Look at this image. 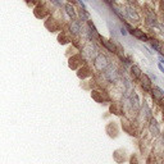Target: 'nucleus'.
Wrapping results in <instances>:
<instances>
[{"instance_id":"nucleus-15","label":"nucleus","mask_w":164,"mask_h":164,"mask_svg":"<svg viewBox=\"0 0 164 164\" xmlns=\"http://www.w3.org/2000/svg\"><path fill=\"white\" fill-rule=\"evenodd\" d=\"M159 63H160V64H164V55H160V54H159Z\"/></svg>"},{"instance_id":"nucleus-6","label":"nucleus","mask_w":164,"mask_h":164,"mask_svg":"<svg viewBox=\"0 0 164 164\" xmlns=\"http://www.w3.org/2000/svg\"><path fill=\"white\" fill-rule=\"evenodd\" d=\"M149 129H150V132L154 135V136H158L159 133H160V128L158 126V122L154 118L150 119V123H149Z\"/></svg>"},{"instance_id":"nucleus-11","label":"nucleus","mask_w":164,"mask_h":164,"mask_svg":"<svg viewBox=\"0 0 164 164\" xmlns=\"http://www.w3.org/2000/svg\"><path fill=\"white\" fill-rule=\"evenodd\" d=\"M65 9H67V13H68V16L71 17V18H76V12H74V9H73V7L71 5V4H67L65 5Z\"/></svg>"},{"instance_id":"nucleus-18","label":"nucleus","mask_w":164,"mask_h":164,"mask_svg":"<svg viewBox=\"0 0 164 164\" xmlns=\"http://www.w3.org/2000/svg\"><path fill=\"white\" fill-rule=\"evenodd\" d=\"M69 2H74V0H69Z\"/></svg>"},{"instance_id":"nucleus-13","label":"nucleus","mask_w":164,"mask_h":164,"mask_svg":"<svg viewBox=\"0 0 164 164\" xmlns=\"http://www.w3.org/2000/svg\"><path fill=\"white\" fill-rule=\"evenodd\" d=\"M89 26H90V28H91V30H93V32H94V33H96V32H98V31H96V27L94 26V23L91 22V21H89Z\"/></svg>"},{"instance_id":"nucleus-14","label":"nucleus","mask_w":164,"mask_h":164,"mask_svg":"<svg viewBox=\"0 0 164 164\" xmlns=\"http://www.w3.org/2000/svg\"><path fill=\"white\" fill-rule=\"evenodd\" d=\"M120 33H122L123 36H126L128 32H127V30H126V28H124V27H120Z\"/></svg>"},{"instance_id":"nucleus-17","label":"nucleus","mask_w":164,"mask_h":164,"mask_svg":"<svg viewBox=\"0 0 164 164\" xmlns=\"http://www.w3.org/2000/svg\"><path fill=\"white\" fill-rule=\"evenodd\" d=\"M163 142H164V132H163Z\"/></svg>"},{"instance_id":"nucleus-3","label":"nucleus","mask_w":164,"mask_h":164,"mask_svg":"<svg viewBox=\"0 0 164 164\" xmlns=\"http://www.w3.org/2000/svg\"><path fill=\"white\" fill-rule=\"evenodd\" d=\"M141 87H142V90L145 91V93H149V91L151 90V80L149 78V76L147 74H144V76H141Z\"/></svg>"},{"instance_id":"nucleus-2","label":"nucleus","mask_w":164,"mask_h":164,"mask_svg":"<svg viewBox=\"0 0 164 164\" xmlns=\"http://www.w3.org/2000/svg\"><path fill=\"white\" fill-rule=\"evenodd\" d=\"M150 93L153 95V99H155L156 101H162L164 99V91L160 87H158V86H155V87H151Z\"/></svg>"},{"instance_id":"nucleus-9","label":"nucleus","mask_w":164,"mask_h":164,"mask_svg":"<svg viewBox=\"0 0 164 164\" xmlns=\"http://www.w3.org/2000/svg\"><path fill=\"white\" fill-rule=\"evenodd\" d=\"M150 41V45H151V47L154 50H155L158 54H160V55H163V51H162V46H160V44L158 42V40H149Z\"/></svg>"},{"instance_id":"nucleus-1","label":"nucleus","mask_w":164,"mask_h":164,"mask_svg":"<svg viewBox=\"0 0 164 164\" xmlns=\"http://www.w3.org/2000/svg\"><path fill=\"white\" fill-rule=\"evenodd\" d=\"M108 65H109V62H108V58L105 56V55L99 54L98 56L95 58V60H94V67L96 68V71L104 72V71H107Z\"/></svg>"},{"instance_id":"nucleus-7","label":"nucleus","mask_w":164,"mask_h":164,"mask_svg":"<svg viewBox=\"0 0 164 164\" xmlns=\"http://www.w3.org/2000/svg\"><path fill=\"white\" fill-rule=\"evenodd\" d=\"M69 31L72 35H78L80 31H81V25H80V22L78 21H76V19H73L71 23V26H69Z\"/></svg>"},{"instance_id":"nucleus-4","label":"nucleus","mask_w":164,"mask_h":164,"mask_svg":"<svg viewBox=\"0 0 164 164\" xmlns=\"http://www.w3.org/2000/svg\"><path fill=\"white\" fill-rule=\"evenodd\" d=\"M129 33L133 35L136 38H138V40H141V41H149V36L146 35V33H144V31L138 30V28H132V30L129 31Z\"/></svg>"},{"instance_id":"nucleus-16","label":"nucleus","mask_w":164,"mask_h":164,"mask_svg":"<svg viewBox=\"0 0 164 164\" xmlns=\"http://www.w3.org/2000/svg\"><path fill=\"white\" fill-rule=\"evenodd\" d=\"M158 68H159V69H160V72H162V73L164 74V67H163V64H160V63H158Z\"/></svg>"},{"instance_id":"nucleus-19","label":"nucleus","mask_w":164,"mask_h":164,"mask_svg":"<svg viewBox=\"0 0 164 164\" xmlns=\"http://www.w3.org/2000/svg\"><path fill=\"white\" fill-rule=\"evenodd\" d=\"M163 117H164V112H163Z\"/></svg>"},{"instance_id":"nucleus-8","label":"nucleus","mask_w":164,"mask_h":164,"mask_svg":"<svg viewBox=\"0 0 164 164\" xmlns=\"http://www.w3.org/2000/svg\"><path fill=\"white\" fill-rule=\"evenodd\" d=\"M131 76L135 81H138L141 78L142 73H141V69H140L138 65H131Z\"/></svg>"},{"instance_id":"nucleus-10","label":"nucleus","mask_w":164,"mask_h":164,"mask_svg":"<svg viewBox=\"0 0 164 164\" xmlns=\"http://www.w3.org/2000/svg\"><path fill=\"white\" fill-rule=\"evenodd\" d=\"M126 12H127V14L133 19L135 22H138V21H140V16H138L136 12H135V9H132V8H127Z\"/></svg>"},{"instance_id":"nucleus-12","label":"nucleus","mask_w":164,"mask_h":164,"mask_svg":"<svg viewBox=\"0 0 164 164\" xmlns=\"http://www.w3.org/2000/svg\"><path fill=\"white\" fill-rule=\"evenodd\" d=\"M50 2H51L53 4H55V5H58V7H62V5H63V0H50Z\"/></svg>"},{"instance_id":"nucleus-5","label":"nucleus","mask_w":164,"mask_h":164,"mask_svg":"<svg viewBox=\"0 0 164 164\" xmlns=\"http://www.w3.org/2000/svg\"><path fill=\"white\" fill-rule=\"evenodd\" d=\"M99 38H100V42H101V44L107 47V49H108L110 53H117V47L114 46L113 41H108L107 38H104L103 36H99Z\"/></svg>"}]
</instances>
